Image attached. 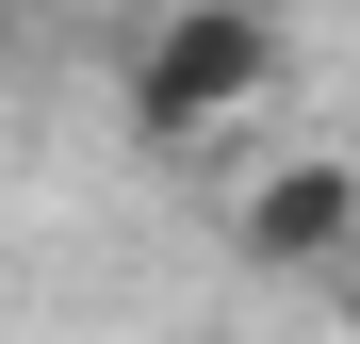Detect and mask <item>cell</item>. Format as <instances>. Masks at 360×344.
I'll list each match as a JSON object with an SVG mask.
<instances>
[{
  "mask_svg": "<svg viewBox=\"0 0 360 344\" xmlns=\"http://www.w3.org/2000/svg\"><path fill=\"white\" fill-rule=\"evenodd\" d=\"M278 17L262 0H180V17H148V49H131V132L148 148H229L246 115L278 98Z\"/></svg>",
  "mask_w": 360,
  "mask_h": 344,
  "instance_id": "cell-1",
  "label": "cell"
},
{
  "mask_svg": "<svg viewBox=\"0 0 360 344\" xmlns=\"http://www.w3.org/2000/svg\"><path fill=\"white\" fill-rule=\"evenodd\" d=\"M229 246H246V262H278V279H344V262H360V164H344V148L262 164V181L229 197Z\"/></svg>",
  "mask_w": 360,
  "mask_h": 344,
  "instance_id": "cell-2",
  "label": "cell"
},
{
  "mask_svg": "<svg viewBox=\"0 0 360 344\" xmlns=\"http://www.w3.org/2000/svg\"><path fill=\"white\" fill-rule=\"evenodd\" d=\"M328 295H344V328H360V262H344V279H328Z\"/></svg>",
  "mask_w": 360,
  "mask_h": 344,
  "instance_id": "cell-3",
  "label": "cell"
}]
</instances>
